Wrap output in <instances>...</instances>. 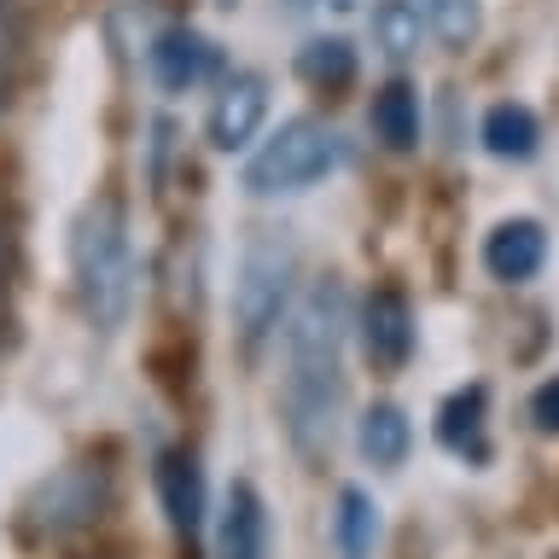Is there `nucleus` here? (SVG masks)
I'll return each mask as SVG.
<instances>
[{
	"label": "nucleus",
	"mask_w": 559,
	"mask_h": 559,
	"mask_svg": "<svg viewBox=\"0 0 559 559\" xmlns=\"http://www.w3.org/2000/svg\"><path fill=\"white\" fill-rule=\"evenodd\" d=\"M297 76L309 87H349L356 82V47L344 41V35H314V41L297 47Z\"/></svg>",
	"instance_id": "obj_15"
},
{
	"label": "nucleus",
	"mask_w": 559,
	"mask_h": 559,
	"mask_svg": "<svg viewBox=\"0 0 559 559\" xmlns=\"http://www.w3.org/2000/svg\"><path fill=\"white\" fill-rule=\"evenodd\" d=\"M332 542H338L344 559H367L379 542V507L367 489H338V513H332Z\"/></svg>",
	"instance_id": "obj_14"
},
{
	"label": "nucleus",
	"mask_w": 559,
	"mask_h": 559,
	"mask_svg": "<svg viewBox=\"0 0 559 559\" xmlns=\"http://www.w3.org/2000/svg\"><path fill=\"white\" fill-rule=\"evenodd\" d=\"M0 7H12V0H0Z\"/></svg>",
	"instance_id": "obj_25"
},
{
	"label": "nucleus",
	"mask_w": 559,
	"mask_h": 559,
	"mask_svg": "<svg viewBox=\"0 0 559 559\" xmlns=\"http://www.w3.org/2000/svg\"><path fill=\"white\" fill-rule=\"evenodd\" d=\"M314 7H326V12H356V0H314Z\"/></svg>",
	"instance_id": "obj_22"
},
{
	"label": "nucleus",
	"mask_w": 559,
	"mask_h": 559,
	"mask_svg": "<svg viewBox=\"0 0 559 559\" xmlns=\"http://www.w3.org/2000/svg\"><path fill=\"white\" fill-rule=\"evenodd\" d=\"M210 70V41L199 29H164L152 47V76L169 87V94H187L192 82H199Z\"/></svg>",
	"instance_id": "obj_12"
},
{
	"label": "nucleus",
	"mask_w": 559,
	"mask_h": 559,
	"mask_svg": "<svg viewBox=\"0 0 559 559\" xmlns=\"http://www.w3.org/2000/svg\"><path fill=\"white\" fill-rule=\"evenodd\" d=\"M361 349L373 367H384V373H396V367L414 356V309L396 286H379L361 304Z\"/></svg>",
	"instance_id": "obj_7"
},
{
	"label": "nucleus",
	"mask_w": 559,
	"mask_h": 559,
	"mask_svg": "<svg viewBox=\"0 0 559 559\" xmlns=\"http://www.w3.org/2000/svg\"><path fill=\"white\" fill-rule=\"evenodd\" d=\"M12 47H17V24H12V7H0V70L12 64Z\"/></svg>",
	"instance_id": "obj_21"
},
{
	"label": "nucleus",
	"mask_w": 559,
	"mask_h": 559,
	"mask_svg": "<svg viewBox=\"0 0 559 559\" xmlns=\"http://www.w3.org/2000/svg\"><path fill=\"white\" fill-rule=\"evenodd\" d=\"M542 262H548V234H542V222L507 216V222L489 227V239H484V269L496 274L501 286H524V280H536Z\"/></svg>",
	"instance_id": "obj_8"
},
{
	"label": "nucleus",
	"mask_w": 559,
	"mask_h": 559,
	"mask_svg": "<svg viewBox=\"0 0 559 559\" xmlns=\"http://www.w3.org/2000/svg\"><path fill=\"white\" fill-rule=\"evenodd\" d=\"M373 134H379L391 152H408L414 140H419V94H414L408 82H391V87L373 99Z\"/></svg>",
	"instance_id": "obj_17"
},
{
	"label": "nucleus",
	"mask_w": 559,
	"mask_h": 559,
	"mask_svg": "<svg viewBox=\"0 0 559 559\" xmlns=\"http://www.w3.org/2000/svg\"><path fill=\"white\" fill-rule=\"evenodd\" d=\"M286 7H292V12H304V7H314V0H286Z\"/></svg>",
	"instance_id": "obj_23"
},
{
	"label": "nucleus",
	"mask_w": 559,
	"mask_h": 559,
	"mask_svg": "<svg viewBox=\"0 0 559 559\" xmlns=\"http://www.w3.org/2000/svg\"><path fill=\"white\" fill-rule=\"evenodd\" d=\"M373 35L391 59H414L419 52V35H426V12L419 0H379L373 7Z\"/></svg>",
	"instance_id": "obj_18"
},
{
	"label": "nucleus",
	"mask_w": 559,
	"mask_h": 559,
	"mask_svg": "<svg viewBox=\"0 0 559 559\" xmlns=\"http://www.w3.org/2000/svg\"><path fill=\"white\" fill-rule=\"evenodd\" d=\"M157 496H164L169 531L181 542H199L204 524V478H199V454L192 449H169L164 466H157Z\"/></svg>",
	"instance_id": "obj_10"
},
{
	"label": "nucleus",
	"mask_w": 559,
	"mask_h": 559,
	"mask_svg": "<svg viewBox=\"0 0 559 559\" xmlns=\"http://www.w3.org/2000/svg\"><path fill=\"white\" fill-rule=\"evenodd\" d=\"M356 449L373 466H402V461H408V449H414L408 414H402L396 402H373V408L361 414V426H356Z\"/></svg>",
	"instance_id": "obj_13"
},
{
	"label": "nucleus",
	"mask_w": 559,
	"mask_h": 559,
	"mask_svg": "<svg viewBox=\"0 0 559 559\" xmlns=\"http://www.w3.org/2000/svg\"><path fill=\"white\" fill-rule=\"evenodd\" d=\"M292 280H297V257L280 239H257L239 257L234 274V326L245 344H262L269 332L292 314Z\"/></svg>",
	"instance_id": "obj_4"
},
{
	"label": "nucleus",
	"mask_w": 559,
	"mask_h": 559,
	"mask_svg": "<svg viewBox=\"0 0 559 559\" xmlns=\"http://www.w3.org/2000/svg\"><path fill=\"white\" fill-rule=\"evenodd\" d=\"M437 437H443V449L466 454V461H484V384H472V391L443 402Z\"/></svg>",
	"instance_id": "obj_16"
},
{
	"label": "nucleus",
	"mask_w": 559,
	"mask_h": 559,
	"mask_svg": "<svg viewBox=\"0 0 559 559\" xmlns=\"http://www.w3.org/2000/svg\"><path fill=\"white\" fill-rule=\"evenodd\" d=\"M70 269H76L82 309L94 326H122L134 297V251H129V216L117 199H94L76 216V239H70Z\"/></svg>",
	"instance_id": "obj_2"
},
{
	"label": "nucleus",
	"mask_w": 559,
	"mask_h": 559,
	"mask_svg": "<svg viewBox=\"0 0 559 559\" xmlns=\"http://www.w3.org/2000/svg\"><path fill=\"white\" fill-rule=\"evenodd\" d=\"M216 7H239V0H216Z\"/></svg>",
	"instance_id": "obj_24"
},
{
	"label": "nucleus",
	"mask_w": 559,
	"mask_h": 559,
	"mask_svg": "<svg viewBox=\"0 0 559 559\" xmlns=\"http://www.w3.org/2000/svg\"><path fill=\"white\" fill-rule=\"evenodd\" d=\"M478 140H484L489 157H501V164H524V157H536V146H542V122L531 117V105L501 99V105L484 111Z\"/></svg>",
	"instance_id": "obj_11"
},
{
	"label": "nucleus",
	"mask_w": 559,
	"mask_h": 559,
	"mask_svg": "<svg viewBox=\"0 0 559 559\" xmlns=\"http://www.w3.org/2000/svg\"><path fill=\"white\" fill-rule=\"evenodd\" d=\"M338 402H344V286L326 274L286 314L280 419H286V437L304 461H326Z\"/></svg>",
	"instance_id": "obj_1"
},
{
	"label": "nucleus",
	"mask_w": 559,
	"mask_h": 559,
	"mask_svg": "<svg viewBox=\"0 0 559 559\" xmlns=\"http://www.w3.org/2000/svg\"><path fill=\"white\" fill-rule=\"evenodd\" d=\"M262 122H269V82L251 76V70H239V76L222 82V94L210 99V146L216 152H245L251 140L262 134Z\"/></svg>",
	"instance_id": "obj_5"
},
{
	"label": "nucleus",
	"mask_w": 559,
	"mask_h": 559,
	"mask_svg": "<svg viewBox=\"0 0 559 559\" xmlns=\"http://www.w3.org/2000/svg\"><path fill=\"white\" fill-rule=\"evenodd\" d=\"M216 559H269V507L251 484H227L216 519Z\"/></svg>",
	"instance_id": "obj_9"
},
{
	"label": "nucleus",
	"mask_w": 559,
	"mask_h": 559,
	"mask_svg": "<svg viewBox=\"0 0 559 559\" xmlns=\"http://www.w3.org/2000/svg\"><path fill=\"white\" fill-rule=\"evenodd\" d=\"M99 501H105V484L94 466H64L35 489L29 513H35V531L47 536H64V531H82L87 519H99Z\"/></svg>",
	"instance_id": "obj_6"
},
{
	"label": "nucleus",
	"mask_w": 559,
	"mask_h": 559,
	"mask_svg": "<svg viewBox=\"0 0 559 559\" xmlns=\"http://www.w3.org/2000/svg\"><path fill=\"white\" fill-rule=\"evenodd\" d=\"M531 419H536V431L559 437V379L536 384V396H531Z\"/></svg>",
	"instance_id": "obj_20"
},
{
	"label": "nucleus",
	"mask_w": 559,
	"mask_h": 559,
	"mask_svg": "<svg viewBox=\"0 0 559 559\" xmlns=\"http://www.w3.org/2000/svg\"><path fill=\"white\" fill-rule=\"evenodd\" d=\"M419 12H426V29L443 41L449 52H466L472 41H478V0H419Z\"/></svg>",
	"instance_id": "obj_19"
},
{
	"label": "nucleus",
	"mask_w": 559,
	"mask_h": 559,
	"mask_svg": "<svg viewBox=\"0 0 559 559\" xmlns=\"http://www.w3.org/2000/svg\"><path fill=\"white\" fill-rule=\"evenodd\" d=\"M338 164H344V140L321 117H292L245 164V187L257 199H292V192H309L314 181H326Z\"/></svg>",
	"instance_id": "obj_3"
}]
</instances>
